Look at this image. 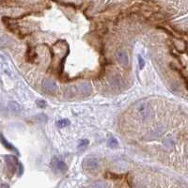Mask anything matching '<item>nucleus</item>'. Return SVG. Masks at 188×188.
<instances>
[{
	"mask_svg": "<svg viewBox=\"0 0 188 188\" xmlns=\"http://www.w3.org/2000/svg\"><path fill=\"white\" fill-rule=\"evenodd\" d=\"M100 166L99 160L94 157H87L83 161V167L87 170H94L97 169Z\"/></svg>",
	"mask_w": 188,
	"mask_h": 188,
	"instance_id": "nucleus-1",
	"label": "nucleus"
},
{
	"mask_svg": "<svg viewBox=\"0 0 188 188\" xmlns=\"http://www.w3.org/2000/svg\"><path fill=\"white\" fill-rule=\"evenodd\" d=\"M135 110L137 116H139L141 119H146L149 115V106L145 102L137 104L135 106Z\"/></svg>",
	"mask_w": 188,
	"mask_h": 188,
	"instance_id": "nucleus-2",
	"label": "nucleus"
},
{
	"mask_svg": "<svg viewBox=\"0 0 188 188\" xmlns=\"http://www.w3.org/2000/svg\"><path fill=\"white\" fill-rule=\"evenodd\" d=\"M116 58L117 60L119 61V63L123 65V66H126L128 65L129 63V57L127 56V54L125 53L124 51H120V50H119V51H117L116 53Z\"/></svg>",
	"mask_w": 188,
	"mask_h": 188,
	"instance_id": "nucleus-3",
	"label": "nucleus"
},
{
	"mask_svg": "<svg viewBox=\"0 0 188 188\" xmlns=\"http://www.w3.org/2000/svg\"><path fill=\"white\" fill-rule=\"evenodd\" d=\"M44 90L48 92H55L57 90V84L51 79H45L42 83Z\"/></svg>",
	"mask_w": 188,
	"mask_h": 188,
	"instance_id": "nucleus-4",
	"label": "nucleus"
},
{
	"mask_svg": "<svg viewBox=\"0 0 188 188\" xmlns=\"http://www.w3.org/2000/svg\"><path fill=\"white\" fill-rule=\"evenodd\" d=\"M53 165H54V167H55L57 170H59V171H61V172H65V171L67 170V166H66V164H65L63 161L55 159V160H54V163H53Z\"/></svg>",
	"mask_w": 188,
	"mask_h": 188,
	"instance_id": "nucleus-5",
	"label": "nucleus"
},
{
	"mask_svg": "<svg viewBox=\"0 0 188 188\" xmlns=\"http://www.w3.org/2000/svg\"><path fill=\"white\" fill-rule=\"evenodd\" d=\"M79 90L82 94L84 95H87V94H90V91H91V87L90 84H87V83H83L82 85L79 86Z\"/></svg>",
	"mask_w": 188,
	"mask_h": 188,
	"instance_id": "nucleus-6",
	"label": "nucleus"
},
{
	"mask_svg": "<svg viewBox=\"0 0 188 188\" xmlns=\"http://www.w3.org/2000/svg\"><path fill=\"white\" fill-rule=\"evenodd\" d=\"M6 161H7V165L9 169L13 172L15 170V159L12 156H6Z\"/></svg>",
	"mask_w": 188,
	"mask_h": 188,
	"instance_id": "nucleus-7",
	"label": "nucleus"
},
{
	"mask_svg": "<svg viewBox=\"0 0 188 188\" xmlns=\"http://www.w3.org/2000/svg\"><path fill=\"white\" fill-rule=\"evenodd\" d=\"M70 124V121L69 120H66V119H63V120H59L56 122V125L58 127V128H63V127H66Z\"/></svg>",
	"mask_w": 188,
	"mask_h": 188,
	"instance_id": "nucleus-8",
	"label": "nucleus"
},
{
	"mask_svg": "<svg viewBox=\"0 0 188 188\" xmlns=\"http://www.w3.org/2000/svg\"><path fill=\"white\" fill-rule=\"evenodd\" d=\"M108 146H109L110 148H112V149L119 147V142H118V140L115 138L114 136L109 137V139H108Z\"/></svg>",
	"mask_w": 188,
	"mask_h": 188,
	"instance_id": "nucleus-9",
	"label": "nucleus"
},
{
	"mask_svg": "<svg viewBox=\"0 0 188 188\" xmlns=\"http://www.w3.org/2000/svg\"><path fill=\"white\" fill-rule=\"evenodd\" d=\"M0 139H1V142H2V144L7 148V149H10V150H14L15 149H14V147L12 146L9 141H7L5 138H4V136L2 135H0Z\"/></svg>",
	"mask_w": 188,
	"mask_h": 188,
	"instance_id": "nucleus-10",
	"label": "nucleus"
},
{
	"mask_svg": "<svg viewBox=\"0 0 188 188\" xmlns=\"http://www.w3.org/2000/svg\"><path fill=\"white\" fill-rule=\"evenodd\" d=\"M91 188H107V186L104 182H95L91 185Z\"/></svg>",
	"mask_w": 188,
	"mask_h": 188,
	"instance_id": "nucleus-11",
	"label": "nucleus"
},
{
	"mask_svg": "<svg viewBox=\"0 0 188 188\" xmlns=\"http://www.w3.org/2000/svg\"><path fill=\"white\" fill-rule=\"evenodd\" d=\"M89 140L87 139H84V140H81L80 142H79V144H78V149H84L85 147H87V145H89Z\"/></svg>",
	"mask_w": 188,
	"mask_h": 188,
	"instance_id": "nucleus-12",
	"label": "nucleus"
},
{
	"mask_svg": "<svg viewBox=\"0 0 188 188\" xmlns=\"http://www.w3.org/2000/svg\"><path fill=\"white\" fill-rule=\"evenodd\" d=\"M37 105L41 108H45L46 107V103H45V101H42V100H39V101H37Z\"/></svg>",
	"mask_w": 188,
	"mask_h": 188,
	"instance_id": "nucleus-13",
	"label": "nucleus"
},
{
	"mask_svg": "<svg viewBox=\"0 0 188 188\" xmlns=\"http://www.w3.org/2000/svg\"><path fill=\"white\" fill-rule=\"evenodd\" d=\"M138 62H139V68L142 70V69L144 68V66H145V60L142 58V57H141V56H139V57H138Z\"/></svg>",
	"mask_w": 188,
	"mask_h": 188,
	"instance_id": "nucleus-14",
	"label": "nucleus"
}]
</instances>
